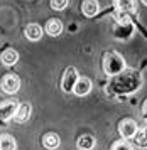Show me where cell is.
I'll list each match as a JSON object with an SVG mask.
<instances>
[{
    "instance_id": "obj_18",
    "label": "cell",
    "mask_w": 147,
    "mask_h": 150,
    "mask_svg": "<svg viewBox=\"0 0 147 150\" xmlns=\"http://www.w3.org/2000/svg\"><path fill=\"white\" fill-rule=\"evenodd\" d=\"M112 150H132V145L127 140H118L112 145Z\"/></svg>"
},
{
    "instance_id": "obj_10",
    "label": "cell",
    "mask_w": 147,
    "mask_h": 150,
    "mask_svg": "<svg viewBox=\"0 0 147 150\" xmlns=\"http://www.w3.org/2000/svg\"><path fill=\"white\" fill-rule=\"evenodd\" d=\"M29 116H31V105H29V103H22V105H19V108H17V111H15V115H14L15 122L24 123V122L29 120Z\"/></svg>"
},
{
    "instance_id": "obj_19",
    "label": "cell",
    "mask_w": 147,
    "mask_h": 150,
    "mask_svg": "<svg viewBox=\"0 0 147 150\" xmlns=\"http://www.w3.org/2000/svg\"><path fill=\"white\" fill-rule=\"evenodd\" d=\"M69 4V0H51V7L54 10H64Z\"/></svg>"
},
{
    "instance_id": "obj_11",
    "label": "cell",
    "mask_w": 147,
    "mask_h": 150,
    "mask_svg": "<svg viewBox=\"0 0 147 150\" xmlns=\"http://www.w3.org/2000/svg\"><path fill=\"white\" fill-rule=\"evenodd\" d=\"M115 5L120 14H134L137 10L134 0H115Z\"/></svg>"
},
{
    "instance_id": "obj_17",
    "label": "cell",
    "mask_w": 147,
    "mask_h": 150,
    "mask_svg": "<svg viewBox=\"0 0 147 150\" xmlns=\"http://www.w3.org/2000/svg\"><path fill=\"white\" fill-rule=\"evenodd\" d=\"M17 143L10 135H0V150H15Z\"/></svg>"
},
{
    "instance_id": "obj_6",
    "label": "cell",
    "mask_w": 147,
    "mask_h": 150,
    "mask_svg": "<svg viewBox=\"0 0 147 150\" xmlns=\"http://www.w3.org/2000/svg\"><path fill=\"white\" fill-rule=\"evenodd\" d=\"M137 123L134 120H130V118H125V120H122L120 125H118V133L123 137V140H132L134 135L137 133Z\"/></svg>"
},
{
    "instance_id": "obj_5",
    "label": "cell",
    "mask_w": 147,
    "mask_h": 150,
    "mask_svg": "<svg viewBox=\"0 0 147 150\" xmlns=\"http://www.w3.org/2000/svg\"><path fill=\"white\" fill-rule=\"evenodd\" d=\"M17 108H19L17 100H7V101H2L0 103V122H7V120L14 118Z\"/></svg>"
},
{
    "instance_id": "obj_16",
    "label": "cell",
    "mask_w": 147,
    "mask_h": 150,
    "mask_svg": "<svg viewBox=\"0 0 147 150\" xmlns=\"http://www.w3.org/2000/svg\"><path fill=\"white\" fill-rule=\"evenodd\" d=\"M134 143L137 147H141V149H146L147 147V127L142 130H137V133L134 135Z\"/></svg>"
},
{
    "instance_id": "obj_14",
    "label": "cell",
    "mask_w": 147,
    "mask_h": 150,
    "mask_svg": "<svg viewBox=\"0 0 147 150\" xmlns=\"http://www.w3.org/2000/svg\"><path fill=\"white\" fill-rule=\"evenodd\" d=\"M0 59L2 62L5 64V66H14L15 62L19 61V54H17V51H14V49H5L2 56H0Z\"/></svg>"
},
{
    "instance_id": "obj_3",
    "label": "cell",
    "mask_w": 147,
    "mask_h": 150,
    "mask_svg": "<svg viewBox=\"0 0 147 150\" xmlns=\"http://www.w3.org/2000/svg\"><path fill=\"white\" fill-rule=\"evenodd\" d=\"M78 71L73 68V66H69V68H66V71H64V74H63V79H61V88H63V91L64 93H71L74 88V84H76V81H78Z\"/></svg>"
},
{
    "instance_id": "obj_15",
    "label": "cell",
    "mask_w": 147,
    "mask_h": 150,
    "mask_svg": "<svg viewBox=\"0 0 147 150\" xmlns=\"http://www.w3.org/2000/svg\"><path fill=\"white\" fill-rule=\"evenodd\" d=\"M76 147L80 150H91L95 147V138L91 135H81L76 140Z\"/></svg>"
},
{
    "instance_id": "obj_4",
    "label": "cell",
    "mask_w": 147,
    "mask_h": 150,
    "mask_svg": "<svg viewBox=\"0 0 147 150\" xmlns=\"http://www.w3.org/2000/svg\"><path fill=\"white\" fill-rule=\"evenodd\" d=\"M0 88H2V91H4L5 95H14V93H17L19 88H20L19 76L5 74L4 78H2V81H0Z\"/></svg>"
},
{
    "instance_id": "obj_8",
    "label": "cell",
    "mask_w": 147,
    "mask_h": 150,
    "mask_svg": "<svg viewBox=\"0 0 147 150\" xmlns=\"http://www.w3.org/2000/svg\"><path fill=\"white\" fill-rule=\"evenodd\" d=\"M100 10V5H98V0H85L83 5H81V12L85 17H95Z\"/></svg>"
},
{
    "instance_id": "obj_9",
    "label": "cell",
    "mask_w": 147,
    "mask_h": 150,
    "mask_svg": "<svg viewBox=\"0 0 147 150\" xmlns=\"http://www.w3.org/2000/svg\"><path fill=\"white\" fill-rule=\"evenodd\" d=\"M24 35H26L29 41H41V37H42V27L37 25V24H29L24 30Z\"/></svg>"
},
{
    "instance_id": "obj_21",
    "label": "cell",
    "mask_w": 147,
    "mask_h": 150,
    "mask_svg": "<svg viewBox=\"0 0 147 150\" xmlns=\"http://www.w3.org/2000/svg\"><path fill=\"white\" fill-rule=\"evenodd\" d=\"M142 2H144V5H147V0H142Z\"/></svg>"
},
{
    "instance_id": "obj_7",
    "label": "cell",
    "mask_w": 147,
    "mask_h": 150,
    "mask_svg": "<svg viewBox=\"0 0 147 150\" xmlns=\"http://www.w3.org/2000/svg\"><path fill=\"white\" fill-rule=\"evenodd\" d=\"M90 91H91V81L88 79L86 76L78 78V81H76V84H74V88H73L74 95L76 96H86Z\"/></svg>"
},
{
    "instance_id": "obj_2",
    "label": "cell",
    "mask_w": 147,
    "mask_h": 150,
    "mask_svg": "<svg viewBox=\"0 0 147 150\" xmlns=\"http://www.w3.org/2000/svg\"><path fill=\"white\" fill-rule=\"evenodd\" d=\"M103 69L108 76H117L125 71V61L118 52H107L103 57Z\"/></svg>"
},
{
    "instance_id": "obj_13",
    "label": "cell",
    "mask_w": 147,
    "mask_h": 150,
    "mask_svg": "<svg viewBox=\"0 0 147 150\" xmlns=\"http://www.w3.org/2000/svg\"><path fill=\"white\" fill-rule=\"evenodd\" d=\"M59 143H61V140H59V137L56 135V133H46V135L42 137V145H44L47 150L58 149Z\"/></svg>"
},
{
    "instance_id": "obj_12",
    "label": "cell",
    "mask_w": 147,
    "mask_h": 150,
    "mask_svg": "<svg viewBox=\"0 0 147 150\" xmlns=\"http://www.w3.org/2000/svg\"><path fill=\"white\" fill-rule=\"evenodd\" d=\"M46 32L49 35H53V37H56V35H59L61 32H63V22L59 21V19H51V21L46 24Z\"/></svg>"
},
{
    "instance_id": "obj_20",
    "label": "cell",
    "mask_w": 147,
    "mask_h": 150,
    "mask_svg": "<svg viewBox=\"0 0 147 150\" xmlns=\"http://www.w3.org/2000/svg\"><path fill=\"white\" fill-rule=\"evenodd\" d=\"M144 116L147 118V101H146V105H144Z\"/></svg>"
},
{
    "instance_id": "obj_1",
    "label": "cell",
    "mask_w": 147,
    "mask_h": 150,
    "mask_svg": "<svg viewBox=\"0 0 147 150\" xmlns=\"http://www.w3.org/2000/svg\"><path fill=\"white\" fill-rule=\"evenodd\" d=\"M141 76L139 73H120L117 74V78L113 79V88L117 91H122V93H132L135 89L141 88Z\"/></svg>"
}]
</instances>
